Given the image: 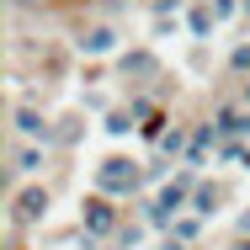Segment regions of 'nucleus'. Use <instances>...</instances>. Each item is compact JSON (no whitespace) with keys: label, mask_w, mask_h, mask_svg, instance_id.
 <instances>
[{"label":"nucleus","mask_w":250,"mask_h":250,"mask_svg":"<svg viewBox=\"0 0 250 250\" xmlns=\"http://www.w3.org/2000/svg\"><path fill=\"white\" fill-rule=\"evenodd\" d=\"M123 181H133V165H128V160H106V170H101V187H123Z\"/></svg>","instance_id":"obj_1"},{"label":"nucleus","mask_w":250,"mask_h":250,"mask_svg":"<svg viewBox=\"0 0 250 250\" xmlns=\"http://www.w3.org/2000/svg\"><path fill=\"white\" fill-rule=\"evenodd\" d=\"M21 213H27V218H32V213H43V192H27V197H21Z\"/></svg>","instance_id":"obj_2"},{"label":"nucleus","mask_w":250,"mask_h":250,"mask_svg":"<svg viewBox=\"0 0 250 250\" xmlns=\"http://www.w3.org/2000/svg\"><path fill=\"white\" fill-rule=\"evenodd\" d=\"M91 224H96V229H106V224H112V213H106V202H91Z\"/></svg>","instance_id":"obj_3"},{"label":"nucleus","mask_w":250,"mask_h":250,"mask_svg":"<svg viewBox=\"0 0 250 250\" xmlns=\"http://www.w3.org/2000/svg\"><path fill=\"white\" fill-rule=\"evenodd\" d=\"M80 43H85V48L96 53V48H106V43H112V32H91V38H80Z\"/></svg>","instance_id":"obj_4"}]
</instances>
